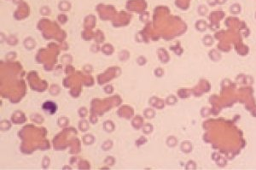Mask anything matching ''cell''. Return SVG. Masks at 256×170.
Wrapping results in <instances>:
<instances>
[{
  "mask_svg": "<svg viewBox=\"0 0 256 170\" xmlns=\"http://www.w3.org/2000/svg\"><path fill=\"white\" fill-rule=\"evenodd\" d=\"M42 107H43V110L45 111L48 112L50 114H54L56 111V105L53 102H51V101L45 102Z\"/></svg>",
  "mask_w": 256,
  "mask_h": 170,
  "instance_id": "cell-1",
  "label": "cell"
}]
</instances>
